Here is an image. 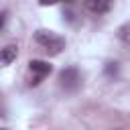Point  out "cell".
Listing matches in <instances>:
<instances>
[{"mask_svg":"<svg viewBox=\"0 0 130 130\" xmlns=\"http://www.w3.org/2000/svg\"><path fill=\"white\" fill-rule=\"evenodd\" d=\"M35 41H37L49 55H59V53L65 49V39L59 37V35H55L53 30H45V28L37 30V32H35Z\"/></svg>","mask_w":130,"mask_h":130,"instance_id":"cell-1","label":"cell"},{"mask_svg":"<svg viewBox=\"0 0 130 130\" xmlns=\"http://www.w3.org/2000/svg\"><path fill=\"white\" fill-rule=\"evenodd\" d=\"M59 85L67 91H75L79 85H81V75H79V69L77 67H65L61 73H59Z\"/></svg>","mask_w":130,"mask_h":130,"instance_id":"cell-2","label":"cell"},{"mask_svg":"<svg viewBox=\"0 0 130 130\" xmlns=\"http://www.w3.org/2000/svg\"><path fill=\"white\" fill-rule=\"evenodd\" d=\"M28 69H30V71L37 75V77H35V81H32V85H37V83H39V81H41L45 75H49V73H51V69H53V67H51L47 61H39V59H32V61L28 63Z\"/></svg>","mask_w":130,"mask_h":130,"instance_id":"cell-3","label":"cell"},{"mask_svg":"<svg viewBox=\"0 0 130 130\" xmlns=\"http://www.w3.org/2000/svg\"><path fill=\"white\" fill-rule=\"evenodd\" d=\"M85 8L93 14H106L112 8V0H85Z\"/></svg>","mask_w":130,"mask_h":130,"instance_id":"cell-4","label":"cell"},{"mask_svg":"<svg viewBox=\"0 0 130 130\" xmlns=\"http://www.w3.org/2000/svg\"><path fill=\"white\" fill-rule=\"evenodd\" d=\"M16 53H18V47H16V45H6V47L2 49V55H0L2 65H10V63L16 59Z\"/></svg>","mask_w":130,"mask_h":130,"instance_id":"cell-5","label":"cell"},{"mask_svg":"<svg viewBox=\"0 0 130 130\" xmlns=\"http://www.w3.org/2000/svg\"><path fill=\"white\" fill-rule=\"evenodd\" d=\"M118 39H120L124 45H128V47H130V20H128V22H124V24L118 28Z\"/></svg>","mask_w":130,"mask_h":130,"instance_id":"cell-6","label":"cell"},{"mask_svg":"<svg viewBox=\"0 0 130 130\" xmlns=\"http://www.w3.org/2000/svg\"><path fill=\"white\" fill-rule=\"evenodd\" d=\"M118 71V63H106V73L108 75H116Z\"/></svg>","mask_w":130,"mask_h":130,"instance_id":"cell-7","label":"cell"},{"mask_svg":"<svg viewBox=\"0 0 130 130\" xmlns=\"http://www.w3.org/2000/svg\"><path fill=\"white\" fill-rule=\"evenodd\" d=\"M57 0H39V4L41 6H49V4H55Z\"/></svg>","mask_w":130,"mask_h":130,"instance_id":"cell-8","label":"cell"}]
</instances>
